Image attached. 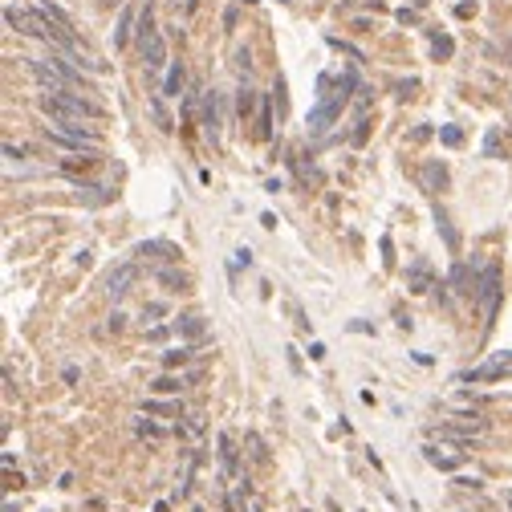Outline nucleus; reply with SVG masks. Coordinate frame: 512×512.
Returning <instances> with one entry per match:
<instances>
[{
    "label": "nucleus",
    "instance_id": "obj_39",
    "mask_svg": "<svg viewBox=\"0 0 512 512\" xmlns=\"http://www.w3.org/2000/svg\"><path fill=\"white\" fill-rule=\"evenodd\" d=\"M98 4H106V8H110V4H118V0H98Z\"/></svg>",
    "mask_w": 512,
    "mask_h": 512
},
{
    "label": "nucleus",
    "instance_id": "obj_20",
    "mask_svg": "<svg viewBox=\"0 0 512 512\" xmlns=\"http://www.w3.org/2000/svg\"><path fill=\"white\" fill-rule=\"evenodd\" d=\"M131 33H134V8H126V13L118 17V29H114V45H118V49L131 41Z\"/></svg>",
    "mask_w": 512,
    "mask_h": 512
},
{
    "label": "nucleus",
    "instance_id": "obj_2",
    "mask_svg": "<svg viewBox=\"0 0 512 512\" xmlns=\"http://www.w3.org/2000/svg\"><path fill=\"white\" fill-rule=\"evenodd\" d=\"M350 90H354V73H346V78H338V94H321V102L314 106V114H309V131L321 134L333 126V118L342 114V106H346Z\"/></svg>",
    "mask_w": 512,
    "mask_h": 512
},
{
    "label": "nucleus",
    "instance_id": "obj_14",
    "mask_svg": "<svg viewBox=\"0 0 512 512\" xmlns=\"http://www.w3.org/2000/svg\"><path fill=\"white\" fill-rule=\"evenodd\" d=\"M175 330H179L183 338H191V342H203V338H208V326H203V317H199V314L179 317V321H175Z\"/></svg>",
    "mask_w": 512,
    "mask_h": 512
},
{
    "label": "nucleus",
    "instance_id": "obj_21",
    "mask_svg": "<svg viewBox=\"0 0 512 512\" xmlns=\"http://www.w3.org/2000/svg\"><path fill=\"white\" fill-rule=\"evenodd\" d=\"M183 386H187V382L175 379V374H163V379H155V382H150V391H155V395H179Z\"/></svg>",
    "mask_w": 512,
    "mask_h": 512
},
{
    "label": "nucleus",
    "instance_id": "obj_13",
    "mask_svg": "<svg viewBox=\"0 0 512 512\" xmlns=\"http://www.w3.org/2000/svg\"><path fill=\"white\" fill-rule=\"evenodd\" d=\"M183 82H187L183 66H179V61H171V66H167V78H163V98H179V94H183Z\"/></svg>",
    "mask_w": 512,
    "mask_h": 512
},
{
    "label": "nucleus",
    "instance_id": "obj_7",
    "mask_svg": "<svg viewBox=\"0 0 512 512\" xmlns=\"http://www.w3.org/2000/svg\"><path fill=\"white\" fill-rule=\"evenodd\" d=\"M407 289H411V293H431V289H435V273H431L427 261H415V265L407 268Z\"/></svg>",
    "mask_w": 512,
    "mask_h": 512
},
{
    "label": "nucleus",
    "instance_id": "obj_34",
    "mask_svg": "<svg viewBox=\"0 0 512 512\" xmlns=\"http://www.w3.org/2000/svg\"><path fill=\"white\" fill-rule=\"evenodd\" d=\"M415 90H419V82H403L398 85V98H415Z\"/></svg>",
    "mask_w": 512,
    "mask_h": 512
},
{
    "label": "nucleus",
    "instance_id": "obj_11",
    "mask_svg": "<svg viewBox=\"0 0 512 512\" xmlns=\"http://www.w3.org/2000/svg\"><path fill=\"white\" fill-rule=\"evenodd\" d=\"M423 460L431 463V468H439V472H456L463 463V456H456V451H439V447H423Z\"/></svg>",
    "mask_w": 512,
    "mask_h": 512
},
{
    "label": "nucleus",
    "instance_id": "obj_6",
    "mask_svg": "<svg viewBox=\"0 0 512 512\" xmlns=\"http://www.w3.org/2000/svg\"><path fill=\"white\" fill-rule=\"evenodd\" d=\"M419 183H423L427 191H447L451 175H447V167L439 163V159H427V163L419 167Z\"/></svg>",
    "mask_w": 512,
    "mask_h": 512
},
{
    "label": "nucleus",
    "instance_id": "obj_26",
    "mask_svg": "<svg viewBox=\"0 0 512 512\" xmlns=\"http://www.w3.org/2000/svg\"><path fill=\"white\" fill-rule=\"evenodd\" d=\"M439 138H443L447 147H460V143H463V131H460V126H439Z\"/></svg>",
    "mask_w": 512,
    "mask_h": 512
},
{
    "label": "nucleus",
    "instance_id": "obj_22",
    "mask_svg": "<svg viewBox=\"0 0 512 512\" xmlns=\"http://www.w3.org/2000/svg\"><path fill=\"white\" fill-rule=\"evenodd\" d=\"M134 431H138V439H150V443H159L167 431L159 423H150V419H134Z\"/></svg>",
    "mask_w": 512,
    "mask_h": 512
},
{
    "label": "nucleus",
    "instance_id": "obj_32",
    "mask_svg": "<svg viewBox=\"0 0 512 512\" xmlns=\"http://www.w3.org/2000/svg\"><path fill=\"white\" fill-rule=\"evenodd\" d=\"M163 309H167L163 301H155V305H147V309H143V321H147V317H163Z\"/></svg>",
    "mask_w": 512,
    "mask_h": 512
},
{
    "label": "nucleus",
    "instance_id": "obj_10",
    "mask_svg": "<svg viewBox=\"0 0 512 512\" xmlns=\"http://www.w3.org/2000/svg\"><path fill=\"white\" fill-rule=\"evenodd\" d=\"M220 463H224V476L236 480L240 476V456H236V439L228 431H220Z\"/></svg>",
    "mask_w": 512,
    "mask_h": 512
},
{
    "label": "nucleus",
    "instance_id": "obj_19",
    "mask_svg": "<svg viewBox=\"0 0 512 512\" xmlns=\"http://www.w3.org/2000/svg\"><path fill=\"white\" fill-rule=\"evenodd\" d=\"M256 138H261V143L273 138V106H268V98L261 102V114H256Z\"/></svg>",
    "mask_w": 512,
    "mask_h": 512
},
{
    "label": "nucleus",
    "instance_id": "obj_1",
    "mask_svg": "<svg viewBox=\"0 0 512 512\" xmlns=\"http://www.w3.org/2000/svg\"><path fill=\"white\" fill-rule=\"evenodd\" d=\"M37 106H41V114L49 118L53 126H61V122H85V118H102L98 102L82 98L78 90H66V94H41Z\"/></svg>",
    "mask_w": 512,
    "mask_h": 512
},
{
    "label": "nucleus",
    "instance_id": "obj_29",
    "mask_svg": "<svg viewBox=\"0 0 512 512\" xmlns=\"http://www.w3.org/2000/svg\"><path fill=\"white\" fill-rule=\"evenodd\" d=\"M122 330H126V317H122V314H118V309H114V314H110V333H114V338H118V333H122Z\"/></svg>",
    "mask_w": 512,
    "mask_h": 512
},
{
    "label": "nucleus",
    "instance_id": "obj_24",
    "mask_svg": "<svg viewBox=\"0 0 512 512\" xmlns=\"http://www.w3.org/2000/svg\"><path fill=\"white\" fill-rule=\"evenodd\" d=\"M150 118H155L163 131H175V126H171V114L163 110V102H159V98H150Z\"/></svg>",
    "mask_w": 512,
    "mask_h": 512
},
{
    "label": "nucleus",
    "instance_id": "obj_36",
    "mask_svg": "<svg viewBox=\"0 0 512 512\" xmlns=\"http://www.w3.org/2000/svg\"><path fill=\"white\" fill-rule=\"evenodd\" d=\"M309 358H314V362H321V358H326V346H321V342H314V346H309Z\"/></svg>",
    "mask_w": 512,
    "mask_h": 512
},
{
    "label": "nucleus",
    "instance_id": "obj_4",
    "mask_svg": "<svg viewBox=\"0 0 512 512\" xmlns=\"http://www.w3.org/2000/svg\"><path fill=\"white\" fill-rule=\"evenodd\" d=\"M138 281V265L134 261H126V265H118L110 277H106V293H110V301H122L126 293H131V285Z\"/></svg>",
    "mask_w": 512,
    "mask_h": 512
},
{
    "label": "nucleus",
    "instance_id": "obj_25",
    "mask_svg": "<svg viewBox=\"0 0 512 512\" xmlns=\"http://www.w3.org/2000/svg\"><path fill=\"white\" fill-rule=\"evenodd\" d=\"M159 281H163V285H171V289H179V293L187 289V285H191L187 277H183V273H171V268H167V273H159Z\"/></svg>",
    "mask_w": 512,
    "mask_h": 512
},
{
    "label": "nucleus",
    "instance_id": "obj_5",
    "mask_svg": "<svg viewBox=\"0 0 512 512\" xmlns=\"http://www.w3.org/2000/svg\"><path fill=\"white\" fill-rule=\"evenodd\" d=\"M504 374H512V354L508 358H496L488 366H476V370H463L460 382H496V379H504Z\"/></svg>",
    "mask_w": 512,
    "mask_h": 512
},
{
    "label": "nucleus",
    "instance_id": "obj_23",
    "mask_svg": "<svg viewBox=\"0 0 512 512\" xmlns=\"http://www.w3.org/2000/svg\"><path fill=\"white\" fill-rule=\"evenodd\" d=\"M431 53H435V61H439V57L447 61V57L456 53V41H451V37H439V33H435V37H431Z\"/></svg>",
    "mask_w": 512,
    "mask_h": 512
},
{
    "label": "nucleus",
    "instance_id": "obj_8",
    "mask_svg": "<svg viewBox=\"0 0 512 512\" xmlns=\"http://www.w3.org/2000/svg\"><path fill=\"white\" fill-rule=\"evenodd\" d=\"M143 61H147V73H159L167 66V41L159 33L143 41Z\"/></svg>",
    "mask_w": 512,
    "mask_h": 512
},
{
    "label": "nucleus",
    "instance_id": "obj_9",
    "mask_svg": "<svg viewBox=\"0 0 512 512\" xmlns=\"http://www.w3.org/2000/svg\"><path fill=\"white\" fill-rule=\"evenodd\" d=\"M203 131H208L212 143H220V94L215 90L203 94Z\"/></svg>",
    "mask_w": 512,
    "mask_h": 512
},
{
    "label": "nucleus",
    "instance_id": "obj_40",
    "mask_svg": "<svg viewBox=\"0 0 512 512\" xmlns=\"http://www.w3.org/2000/svg\"><path fill=\"white\" fill-rule=\"evenodd\" d=\"M508 53H512V37H508Z\"/></svg>",
    "mask_w": 512,
    "mask_h": 512
},
{
    "label": "nucleus",
    "instance_id": "obj_30",
    "mask_svg": "<svg viewBox=\"0 0 512 512\" xmlns=\"http://www.w3.org/2000/svg\"><path fill=\"white\" fill-rule=\"evenodd\" d=\"M248 265H252V252L240 248V252H236V261H232V268H248Z\"/></svg>",
    "mask_w": 512,
    "mask_h": 512
},
{
    "label": "nucleus",
    "instance_id": "obj_12",
    "mask_svg": "<svg viewBox=\"0 0 512 512\" xmlns=\"http://www.w3.org/2000/svg\"><path fill=\"white\" fill-rule=\"evenodd\" d=\"M476 281H480V277L468 265H456V268H451V289H456L460 297H476Z\"/></svg>",
    "mask_w": 512,
    "mask_h": 512
},
{
    "label": "nucleus",
    "instance_id": "obj_18",
    "mask_svg": "<svg viewBox=\"0 0 512 512\" xmlns=\"http://www.w3.org/2000/svg\"><path fill=\"white\" fill-rule=\"evenodd\" d=\"M175 435H179V439H199V435H203V419H199V415L179 419V423H175Z\"/></svg>",
    "mask_w": 512,
    "mask_h": 512
},
{
    "label": "nucleus",
    "instance_id": "obj_33",
    "mask_svg": "<svg viewBox=\"0 0 512 512\" xmlns=\"http://www.w3.org/2000/svg\"><path fill=\"white\" fill-rule=\"evenodd\" d=\"M382 261H386V265H395V244H391L386 236H382Z\"/></svg>",
    "mask_w": 512,
    "mask_h": 512
},
{
    "label": "nucleus",
    "instance_id": "obj_31",
    "mask_svg": "<svg viewBox=\"0 0 512 512\" xmlns=\"http://www.w3.org/2000/svg\"><path fill=\"white\" fill-rule=\"evenodd\" d=\"M484 150H488V155H500V134H488V138H484Z\"/></svg>",
    "mask_w": 512,
    "mask_h": 512
},
{
    "label": "nucleus",
    "instance_id": "obj_27",
    "mask_svg": "<svg viewBox=\"0 0 512 512\" xmlns=\"http://www.w3.org/2000/svg\"><path fill=\"white\" fill-rule=\"evenodd\" d=\"M187 358H191V350H167V354H163L167 366H183Z\"/></svg>",
    "mask_w": 512,
    "mask_h": 512
},
{
    "label": "nucleus",
    "instance_id": "obj_17",
    "mask_svg": "<svg viewBox=\"0 0 512 512\" xmlns=\"http://www.w3.org/2000/svg\"><path fill=\"white\" fill-rule=\"evenodd\" d=\"M94 167H98L94 155H82V159H61V171H66V175H90Z\"/></svg>",
    "mask_w": 512,
    "mask_h": 512
},
{
    "label": "nucleus",
    "instance_id": "obj_16",
    "mask_svg": "<svg viewBox=\"0 0 512 512\" xmlns=\"http://www.w3.org/2000/svg\"><path fill=\"white\" fill-rule=\"evenodd\" d=\"M435 224H439V232H443L447 252H460V236H456V228H451V220H447V212H443V208H435Z\"/></svg>",
    "mask_w": 512,
    "mask_h": 512
},
{
    "label": "nucleus",
    "instance_id": "obj_35",
    "mask_svg": "<svg viewBox=\"0 0 512 512\" xmlns=\"http://www.w3.org/2000/svg\"><path fill=\"white\" fill-rule=\"evenodd\" d=\"M4 159H25V150L13 147V143H4Z\"/></svg>",
    "mask_w": 512,
    "mask_h": 512
},
{
    "label": "nucleus",
    "instance_id": "obj_37",
    "mask_svg": "<svg viewBox=\"0 0 512 512\" xmlns=\"http://www.w3.org/2000/svg\"><path fill=\"white\" fill-rule=\"evenodd\" d=\"M293 317H297V326H301V330H309V317L301 314V305H293Z\"/></svg>",
    "mask_w": 512,
    "mask_h": 512
},
{
    "label": "nucleus",
    "instance_id": "obj_15",
    "mask_svg": "<svg viewBox=\"0 0 512 512\" xmlns=\"http://www.w3.org/2000/svg\"><path fill=\"white\" fill-rule=\"evenodd\" d=\"M256 110V90L252 85H240V94H236V114H240V122L248 126V114Z\"/></svg>",
    "mask_w": 512,
    "mask_h": 512
},
{
    "label": "nucleus",
    "instance_id": "obj_28",
    "mask_svg": "<svg viewBox=\"0 0 512 512\" xmlns=\"http://www.w3.org/2000/svg\"><path fill=\"white\" fill-rule=\"evenodd\" d=\"M366 134H370V118H358V131H354V147H362Z\"/></svg>",
    "mask_w": 512,
    "mask_h": 512
},
{
    "label": "nucleus",
    "instance_id": "obj_3",
    "mask_svg": "<svg viewBox=\"0 0 512 512\" xmlns=\"http://www.w3.org/2000/svg\"><path fill=\"white\" fill-rule=\"evenodd\" d=\"M500 265H488L484 273H480V281H476V301L484 305V326H492L496 321V309H500Z\"/></svg>",
    "mask_w": 512,
    "mask_h": 512
},
{
    "label": "nucleus",
    "instance_id": "obj_38",
    "mask_svg": "<svg viewBox=\"0 0 512 512\" xmlns=\"http://www.w3.org/2000/svg\"><path fill=\"white\" fill-rule=\"evenodd\" d=\"M504 504H508V508H512V488H508V492H504Z\"/></svg>",
    "mask_w": 512,
    "mask_h": 512
}]
</instances>
